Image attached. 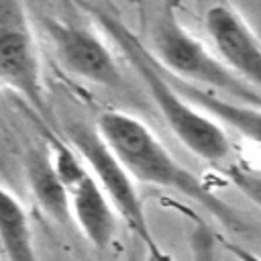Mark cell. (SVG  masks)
Returning a JSON list of instances; mask_svg holds the SVG:
<instances>
[{
    "instance_id": "9",
    "label": "cell",
    "mask_w": 261,
    "mask_h": 261,
    "mask_svg": "<svg viewBox=\"0 0 261 261\" xmlns=\"http://www.w3.org/2000/svg\"><path fill=\"white\" fill-rule=\"evenodd\" d=\"M169 77L175 84V88L190 102H194L198 108H202L224 130L228 128V130L237 133L245 141V145H251L261 151V108L237 102L232 98H226L222 94H216V92H210L204 88H198L190 82L173 77L171 73H169Z\"/></svg>"
},
{
    "instance_id": "14",
    "label": "cell",
    "mask_w": 261,
    "mask_h": 261,
    "mask_svg": "<svg viewBox=\"0 0 261 261\" xmlns=\"http://www.w3.org/2000/svg\"><path fill=\"white\" fill-rule=\"evenodd\" d=\"M224 245V249L237 259V261H261V257L257 253H253L251 249H247L245 245H237V243H228V241H220Z\"/></svg>"
},
{
    "instance_id": "1",
    "label": "cell",
    "mask_w": 261,
    "mask_h": 261,
    "mask_svg": "<svg viewBox=\"0 0 261 261\" xmlns=\"http://www.w3.org/2000/svg\"><path fill=\"white\" fill-rule=\"evenodd\" d=\"M96 128L139 184L165 188L196 202L230 232L243 234L249 230L239 210L181 165L141 118L120 110H106L98 116Z\"/></svg>"
},
{
    "instance_id": "11",
    "label": "cell",
    "mask_w": 261,
    "mask_h": 261,
    "mask_svg": "<svg viewBox=\"0 0 261 261\" xmlns=\"http://www.w3.org/2000/svg\"><path fill=\"white\" fill-rule=\"evenodd\" d=\"M0 247L6 261H39L29 216L18 198L0 186Z\"/></svg>"
},
{
    "instance_id": "2",
    "label": "cell",
    "mask_w": 261,
    "mask_h": 261,
    "mask_svg": "<svg viewBox=\"0 0 261 261\" xmlns=\"http://www.w3.org/2000/svg\"><path fill=\"white\" fill-rule=\"evenodd\" d=\"M92 12L100 27L124 53L177 141H181V145L192 155L210 165L226 163L232 155V141L228 133L175 88L165 67L155 59L151 51L145 49V45L133 33H128V29L116 16L96 8Z\"/></svg>"
},
{
    "instance_id": "8",
    "label": "cell",
    "mask_w": 261,
    "mask_h": 261,
    "mask_svg": "<svg viewBox=\"0 0 261 261\" xmlns=\"http://www.w3.org/2000/svg\"><path fill=\"white\" fill-rule=\"evenodd\" d=\"M69 208L71 218L92 247L104 251L112 245L116 237L118 214L90 169L69 190Z\"/></svg>"
},
{
    "instance_id": "12",
    "label": "cell",
    "mask_w": 261,
    "mask_h": 261,
    "mask_svg": "<svg viewBox=\"0 0 261 261\" xmlns=\"http://www.w3.org/2000/svg\"><path fill=\"white\" fill-rule=\"evenodd\" d=\"M228 179L239 192H243L251 202H255L261 208V175H257L251 169H243L234 165L228 169Z\"/></svg>"
},
{
    "instance_id": "7",
    "label": "cell",
    "mask_w": 261,
    "mask_h": 261,
    "mask_svg": "<svg viewBox=\"0 0 261 261\" xmlns=\"http://www.w3.org/2000/svg\"><path fill=\"white\" fill-rule=\"evenodd\" d=\"M208 39L224 63L261 94V39L228 2H216L204 16Z\"/></svg>"
},
{
    "instance_id": "4",
    "label": "cell",
    "mask_w": 261,
    "mask_h": 261,
    "mask_svg": "<svg viewBox=\"0 0 261 261\" xmlns=\"http://www.w3.org/2000/svg\"><path fill=\"white\" fill-rule=\"evenodd\" d=\"M65 135L69 145L80 153L90 173L96 177L98 186L114 206L118 218L147 249L149 261H173L157 243L151 230L143 198L137 190V179L130 175L126 165L116 157V153L108 147L98 128L77 120L67 126Z\"/></svg>"
},
{
    "instance_id": "13",
    "label": "cell",
    "mask_w": 261,
    "mask_h": 261,
    "mask_svg": "<svg viewBox=\"0 0 261 261\" xmlns=\"http://www.w3.org/2000/svg\"><path fill=\"white\" fill-rule=\"evenodd\" d=\"M214 241L212 234L206 228H198L192 239V249H194V261H214Z\"/></svg>"
},
{
    "instance_id": "3",
    "label": "cell",
    "mask_w": 261,
    "mask_h": 261,
    "mask_svg": "<svg viewBox=\"0 0 261 261\" xmlns=\"http://www.w3.org/2000/svg\"><path fill=\"white\" fill-rule=\"evenodd\" d=\"M151 45L155 59L173 77L261 108V94L241 80L214 49L194 37L175 16V6L165 0L151 22Z\"/></svg>"
},
{
    "instance_id": "15",
    "label": "cell",
    "mask_w": 261,
    "mask_h": 261,
    "mask_svg": "<svg viewBox=\"0 0 261 261\" xmlns=\"http://www.w3.org/2000/svg\"><path fill=\"white\" fill-rule=\"evenodd\" d=\"M165 2H167V4H171V6H175V8H177V6H179V4H181V2H184V0H165Z\"/></svg>"
},
{
    "instance_id": "6",
    "label": "cell",
    "mask_w": 261,
    "mask_h": 261,
    "mask_svg": "<svg viewBox=\"0 0 261 261\" xmlns=\"http://www.w3.org/2000/svg\"><path fill=\"white\" fill-rule=\"evenodd\" d=\"M41 22L57 61L67 73L116 92L126 88L122 69L118 67L110 47L96 31L80 22L53 16H43Z\"/></svg>"
},
{
    "instance_id": "16",
    "label": "cell",
    "mask_w": 261,
    "mask_h": 261,
    "mask_svg": "<svg viewBox=\"0 0 261 261\" xmlns=\"http://www.w3.org/2000/svg\"><path fill=\"white\" fill-rule=\"evenodd\" d=\"M135 2H137V4H143V0H135Z\"/></svg>"
},
{
    "instance_id": "10",
    "label": "cell",
    "mask_w": 261,
    "mask_h": 261,
    "mask_svg": "<svg viewBox=\"0 0 261 261\" xmlns=\"http://www.w3.org/2000/svg\"><path fill=\"white\" fill-rule=\"evenodd\" d=\"M24 175L29 190L39 208L53 220L65 224L71 218L69 192L59 179L51 151L47 147H31L24 155Z\"/></svg>"
},
{
    "instance_id": "5",
    "label": "cell",
    "mask_w": 261,
    "mask_h": 261,
    "mask_svg": "<svg viewBox=\"0 0 261 261\" xmlns=\"http://www.w3.org/2000/svg\"><path fill=\"white\" fill-rule=\"evenodd\" d=\"M0 84L47 116L41 55L20 0H0Z\"/></svg>"
}]
</instances>
